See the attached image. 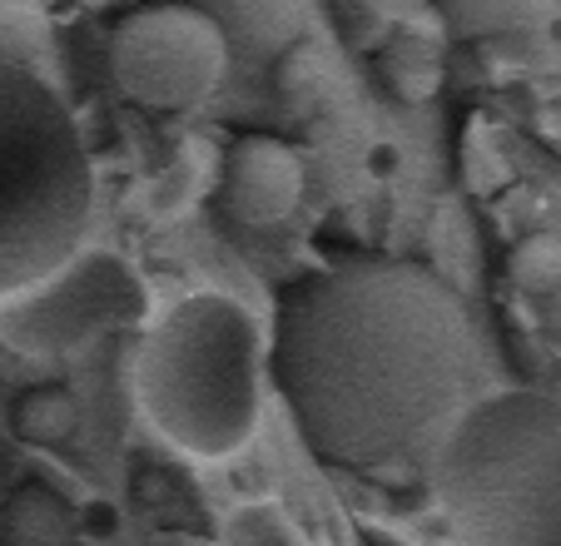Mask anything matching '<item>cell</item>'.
Listing matches in <instances>:
<instances>
[{"label": "cell", "instance_id": "cell-9", "mask_svg": "<svg viewBox=\"0 0 561 546\" xmlns=\"http://www.w3.org/2000/svg\"><path fill=\"white\" fill-rule=\"evenodd\" d=\"M50 50V15L41 0H0V60L35 70Z\"/></svg>", "mask_w": 561, "mask_h": 546}, {"label": "cell", "instance_id": "cell-11", "mask_svg": "<svg viewBox=\"0 0 561 546\" xmlns=\"http://www.w3.org/2000/svg\"><path fill=\"white\" fill-rule=\"evenodd\" d=\"M219 546H304L294 516L274 502H249L224 522Z\"/></svg>", "mask_w": 561, "mask_h": 546}, {"label": "cell", "instance_id": "cell-5", "mask_svg": "<svg viewBox=\"0 0 561 546\" xmlns=\"http://www.w3.org/2000/svg\"><path fill=\"white\" fill-rule=\"evenodd\" d=\"M145 308V284L119 253L75 249L35 284L0 298V338L25 357H70L139 323Z\"/></svg>", "mask_w": 561, "mask_h": 546}, {"label": "cell", "instance_id": "cell-8", "mask_svg": "<svg viewBox=\"0 0 561 546\" xmlns=\"http://www.w3.org/2000/svg\"><path fill=\"white\" fill-rule=\"evenodd\" d=\"M531 5L537 0H437V15L453 41H492L527 25Z\"/></svg>", "mask_w": 561, "mask_h": 546}, {"label": "cell", "instance_id": "cell-7", "mask_svg": "<svg viewBox=\"0 0 561 546\" xmlns=\"http://www.w3.org/2000/svg\"><path fill=\"white\" fill-rule=\"evenodd\" d=\"M219 200L229 209V219L249 224V229L284 224L304 204V159H298V149L274 135L233 139L229 155H224Z\"/></svg>", "mask_w": 561, "mask_h": 546}, {"label": "cell", "instance_id": "cell-12", "mask_svg": "<svg viewBox=\"0 0 561 546\" xmlns=\"http://www.w3.org/2000/svg\"><path fill=\"white\" fill-rule=\"evenodd\" d=\"M15 487H21V442L11 432H0V512L15 497Z\"/></svg>", "mask_w": 561, "mask_h": 546}, {"label": "cell", "instance_id": "cell-3", "mask_svg": "<svg viewBox=\"0 0 561 546\" xmlns=\"http://www.w3.org/2000/svg\"><path fill=\"white\" fill-rule=\"evenodd\" d=\"M135 398L149 428L190 457H233L264 412V333L229 294H184L145 333Z\"/></svg>", "mask_w": 561, "mask_h": 546}, {"label": "cell", "instance_id": "cell-2", "mask_svg": "<svg viewBox=\"0 0 561 546\" xmlns=\"http://www.w3.org/2000/svg\"><path fill=\"white\" fill-rule=\"evenodd\" d=\"M423 467L462 546H561V398L537 388L472 398Z\"/></svg>", "mask_w": 561, "mask_h": 546}, {"label": "cell", "instance_id": "cell-4", "mask_svg": "<svg viewBox=\"0 0 561 546\" xmlns=\"http://www.w3.org/2000/svg\"><path fill=\"white\" fill-rule=\"evenodd\" d=\"M95 204L85 135L25 65L0 60V298L80 249Z\"/></svg>", "mask_w": 561, "mask_h": 546}, {"label": "cell", "instance_id": "cell-1", "mask_svg": "<svg viewBox=\"0 0 561 546\" xmlns=\"http://www.w3.org/2000/svg\"><path fill=\"white\" fill-rule=\"evenodd\" d=\"M268 373L323 463L348 473L423 467L472 402L477 333L437 269L358 253L278 294Z\"/></svg>", "mask_w": 561, "mask_h": 546}, {"label": "cell", "instance_id": "cell-10", "mask_svg": "<svg viewBox=\"0 0 561 546\" xmlns=\"http://www.w3.org/2000/svg\"><path fill=\"white\" fill-rule=\"evenodd\" d=\"M75 428V398L65 388H31L15 408V442H60Z\"/></svg>", "mask_w": 561, "mask_h": 546}, {"label": "cell", "instance_id": "cell-6", "mask_svg": "<svg viewBox=\"0 0 561 546\" xmlns=\"http://www.w3.org/2000/svg\"><path fill=\"white\" fill-rule=\"evenodd\" d=\"M229 41L199 5H139L110 31V80L125 100L159 115L194 110L219 90Z\"/></svg>", "mask_w": 561, "mask_h": 546}]
</instances>
